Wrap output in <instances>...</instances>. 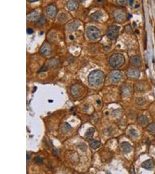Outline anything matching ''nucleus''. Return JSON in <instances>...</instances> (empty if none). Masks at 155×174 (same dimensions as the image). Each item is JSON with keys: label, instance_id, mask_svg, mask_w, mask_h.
<instances>
[{"label": "nucleus", "instance_id": "nucleus-1", "mask_svg": "<svg viewBox=\"0 0 155 174\" xmlns=\"http://www.w3.org/2000/svg\"><path fill=\"white\" fill-rule=\"evenodd\" d=\"M105 79L103 72L100 70H95L91 72L88 77V83L90 86L95 87L101 84Z\"/></svg>", "mask_w": 155, "mask_h": 174}, {"label": "nucleus", "instance_id": "nucleus-2", "mask_svg": "<svg viewBox=\"0 0 155 174\" xmlns=\"http://www.w3.org/2000/svg\"><path fill=\"white\" fill-rule=\"evenodd\" d=\"M125 63L124 55L120 53H116L112 55L109 59V63L113 68H119L122 66Z\"/></svg>", "mask_w": 155, "mask_h": 174}, {"label": "nucleus", "instance_id": "nucleus-3", "mask_svg": "<svg viewBox=\"0 0 155 174\" xmlns=\"http://www.w3.org/2000/svg\"><path fill=\"white\" fill-rule=\"evenodd\" d=\"M87 37L92 40L95 41L101 37V34L100 30L94 26H89L87 28L86 31Z\"/></svg>", "mask_w": 155, "mask_h": 174}, {"label": "nucleus", "instance_id": "nucleus-4", "mask_svg": "<svg viewBox=\"0 0 155 174\" xmlns=\"http://www.w3.org/2000/svg\"><path fill=\"white\" fill-rule=\"evenodd\" d=\"M120 27L116 25H112L108 29L106 35L108 37L112 40H116L119 35Z\"/></svg>", "mask_w": 155, "mask_h": 174}, {"label": "nucleus", "instance_id": "nucleus-5", "mask_svg": "<svg viewBox=\"0 0 155 174\" xmlns=\"http://www.w3.org/2000/svg\"><path fill=\"white\" fill-rule=\"evenodd\" d=\"M113 17L115 21L117 23H123L125 22L126 19V12L120 9H116L113 12Z\"/></svg>", "mask_w": 155, "mask_h": 174}, {"label": "nucleus", "instance_id": "nucleus-6", "mask_svg": "<svg viewBox=\"0 0 155 174\" xmlns=\"http://www.w3.org/2000/svg\"><path fill=\"white\" fill-rule=\"evenodd\" d=\"M123 78V74L118 70H113L109 74V80L113 83L119 82Z\"/></svg>", "mask_w": 155, "mask_h": 174}, {"label": "nucleus", "instance_id": "nucleus-7", "mask_svg": "<svg viewBox=\"0 0 155 174\" xmlns=\"http://www.w3.org/2000/svg\"><path fill=\"white\" fill-rule=\"evenodd\" d=\"M57 12V7L54 5H49L47 6L45 9V13L47 16L50 19H53L55 17Z\"/></svg>", "mask_w": 155, "mask_h": 174}, {"label": "nucleus", "instance_id": "nucleus-8", "mask_svg": "<svg viewBox=\"0 0 155 174\" xmlns=\"http://www.w3.org/2000/svg\"><path fill=\"white\" fill-rule=\"evenodd\" d=\"M126 75L131 79H138L140 76V72L136 68H130L127 70Z\"/></svg>", "mask_w": 155, "mask_h": 174}, {"label": "nucleus", "instance_id": "nucleus-9", "mask_svg": "<svg viewBox=\"0 0 155 174\" xmlns=\"http://www.w3.org/2000/svg\"><path fill=\"white\" fill-rule=\"evenodd\" d=\"M40 52L43 55H48L51 53V48L48 42L43 44L40 48Z\"/></svg>", "mask_w": 155, "mask_h": 174}, {"label": "nucleus", "instance_id": "nucleus-10", "mask_svg": "<svg viewBox=\"0 0 155 174\" xmlns=\"http://www.w3.org/2000/svg\"><path fill=\"white\" fill-rule=\"evenodd\" d=\"M130 63L135 67H140L142 65L141 59L138 56H133L130 58Z\"/></svg>", "mask_w": 155, "mask_h": 174}, {"label": "nucleus", "instance_id": "nucleus-11", "mask_svg": "<svg viewBox=\"0 0 155 174\" xmlns=\"http://www.w3.org/2000/svg\"><path fill=\"white\" fill-rule=\"evenodd\" d=\"M120 148L121 149L122 152L125 154L129 153L132 150V146L130 145L129 143L126 142H124L121 143Z\"/></svg>", "mask_w": 155, "mask_h": 174}, {"label": "nucleus", "instance_id": "nucleus-12", "mask_svg": "<svg viewBox=\"0 0 155 174\" xmlns=\"http://www.w3.org/2000/svg\"><path fill=\"white\" fill-rule=\"evenodd\" d=\"M141 166L143 168L148 170H151L154 168V161L152 159L144 161L142 164Z\"/></svg>", "mask_w": 155, "mask_h": 174}, {"label": "nucleus", "instance_id": "nucleus-13", "mask_svg": "<svg viewBox=\"0 0 155 174\" xmlns=\"http://www.w3.org/2000/svg\"><path fill=\"white\" fill-rule=\"evenodd\" d=\"M66 6L68 9L71 11H75L78 8L77 2L73 0H69L66 3Z\"/></svg>", "mask_w": 155, "mask_h": 174}, {"label": "nucleus", "instance_id": "nucleus-14", "mask_svg": "<svg viewBox=\"0 0 155 174\" xmlns=\"http://www.w3.org/2000/svg\"><path fill=\"white\" fill-rule=\"evenodd\" d=\"M102 16H103L102 12L99 10H97L93 12L92 14H91V15L89 16V18L92 21L96 22L101 19Z\"/></svg>", "mask_w": 155, "mask_h": 174}, {"label": "nucleus", "instance_id": "nucleus-15", "mask_svg": "<svg viewBox=\"0 0 155 174\" xmlns=\"http://www.w3.org/2000/svg\"><path fill=\"white\" fill-rule=\"evenodd\" d=\"M81 88L78 84H74L71 87V93L73 96H78L81 93Z\"/></svg>", "mask_w": 155, "mask_h": 174}, {"label": "nucleus", "instance_id": "nucleus-16", "mask_svg": "<svg viewBox=\"0 0 155 174\" xmlns=\"http://www.w3.org/2000/svg\"><path fill=\"white\" fill-rule=\"evenodd\" d=\"M40 17V14L38 12L34 11L27 15V19L28 20H36Z\"/></svg>", "mask_w": 155, "mask_h": 174}, {"label": "nucleus", "instance_id": "nucleus-17", "mask_svg": "<svg viewBox=\"0 0 155 174\" xmlns=\"http://www.w3.org/2000/svg\"><path fill=\"white\" fill-rule=\"evenodd\" d=\"M138 122L141 125H147L148 123L149 120L146 116H141L138 118Z\"/></svg>", "mask_w": 155, "mask_h": 174}, {"label": "nucleus", "instance_id": "nucleus-18", "mask_svg": "<svg viewBox=\"0 0 155 174\" xmlns=\"http://www.w3.org/2000/svg\"><path fill=\"white\" fill-rule=\"evenodd\" d=\"M131 93V88L128 86H124L121 89V93L123 96H127Z\"/></svg>", "mask_w": 155, "mask_h": 174}, {"label": "nucleus", "instance_id": "nucleus-19", "mask_svg": "<svg viewBox=\"0 0 155 174\" xmlns=\"http://www.w3.org/2000/svg\"><path fill=\"white\" fill-rule=\"evenodd\" d=\"M94 132H95V129L94 128H89L86 131L85 134V136L88 139L91 138L93 136V135L94 134Z\"/></svg>", "mask_w": 155, "mask_h": 174}, {"label": "nucleus", "instance_id": "nucleus-20", "mask_svg": "<svg viewBox=\"0 0 155 174\" xmlns=\"http://www.w3.org/2000/svg\"><path fill=\"white\" fill-rule=\"evenodd\" d=\"M71 126L68 123H64L62 125L61 130L64 134L68 132L71 130Z\"/></svg>", "mask_w": 155, "mask_h": 174}, {"label": "nucleus", "instance_id": "nucleus-21", "mask_svg": "<svg viewBox=\"0 0 155 174\" xmlns=\"http://www.w3.org/2000/svg\"><path fill=\"white\" fill-rule=\"evenodd\" d=\"M101 143L99 141L94 140L90 143V146L92 149L95 150V149H97L98 148H99L101 146Z\"/></svg>", "mask_w": 155, "mask_h": 174}, {"label": "nucleus", "instance_id": "nucleus-22", "mask_svg": "<svg viewBox=\"0 0 155 174\" xmlns=\"http://www.w3.org/2000/svg\"><path fill=\"white\" fill-rule=\"evenodd\" d=\"M147 131L150 134L154 135L155 134V123L153 122L150 124L147 127Z\"/></svg>", "mask_w": 155, "mask_h": 174}, {"label": "nucleus", "instance_id": "nucleus-23", "mask_svg": "<svg viewBox=\"0 0 155 174\" xmlns=\"http://www.w3.org/2000/svg\"><path fill=\"white\" fill-rule=\"evenodd\" d=\"M145 102H146V99L144 97H138L136 99V103L139 105L144 104L145 103Z\"/></svg>", "mask_w": 155, "mask_h": 174}, {"label": "nucleus", "instance_id": "nucleus-24", "mask_svg": "<svg viewBox=\"0 0 155 174\" xmlns=\"http://www.w3.org/2000/svg\"><path fill=\"white\" fill-rule=\"evenodd\" d=\"M34 160V162L36 164H41L43 162V159L41 157H35Z\"/></svg>", "mask_w": 155, "mask_h": 174}, {"label": "nucleus", "instance_id": "nucleus-25", "mask_svg": "<svg viewBox=\"0 0 155 174\" xmlns=\"http://www.w3.org/2000/svg\"><path fill=\"white\" fill-rule=\"evenodd\" d=\"M136 89L138 90H140V91H141V90H143L144 89V86L142 84V83H139L136 86Z\"/></svg>", "mask_w": 155, "mask_h": 174}, {"label": "nucleus", "instance_id": "nucleus-26", "mask_svg": "<svg viewBox=\"0 0 155 174\" xmlns=\"http://www.w3.org/2000/svg\"><path fill=\"white\" fill-rule=\"evenodd\" d=\"M117 3L121 6H124L127 3V0H116Z\"/></svg>", "mask_w": 155, "mask_h": 174}, {"label": "nucleus", "instance_id": "nucleus-27", "mask_svg": "<svg viewBox=\"0 0 155 174\" xmlns=\"http://www.w3.org/2000/svg\"><path fill=\"white\" fill-rule=\"evenodd\" d=\"M130 135L133 137H136L137 136V132L135 129H131L130 131Z\"/></svg>", "mask_w": 155, "mask_h": 174}, {"label": "nucleus", "instance_id": "nucleus-28", "mask_svg": "<svg viewBox=\"0 0 155 174\" xmlns=\"http://www.w3.org/2000/svg\"><path fill=\"white\" fill-rule=\"evenodd\" d=\"M33 30L32 29L28 28L27 29V34H33Z\"/></svg>", "mask_w": 155, "mask_h": 174}, {"label": "nucleus", "instance_id": "nucleus-29", "mask_svg": "<svg viewBox=\"0 0 155 174\" xmlns=\"http://www.w3.org/2000/svg\"><path fill=\"white\" fill-rule=\"evenodd\" d=\"M87 0H76V1L78 2V3H84Z\"/></svg>", "mask_w": 155, "mask_h": 174}, {"label": "nucleus", "instance_id": "nucleus-30", "mask_svg": "<svg viewBox=\"0 0 155 174\" xmlns=\"http://www.w3.org/2000/svg\"><path fill=\"white\" fill-rule=\"evenodd\" d=\"M27 2H29L32 3V2H35L38 1L39 0H27Z\"/></svg>", "mask_w": 155, "mask_h": 174}, {"label": "nucleus", "instance_id": "nucleus-31", "mask_svg": "<svg viewBox=\"0 0 155 174\" xmlns=\"http://www.w3.org/2000/svg\"><path fill=\"white\" fill-rule=\"evenodd\" d=\"M129 2H130V5H132L133 3V2H134V0H129Z\"/></svg>", "mask_w": 155, "mask_h": 174}, {"label": "nucleus", "instance_id": "nucleus-32", "mask_svg": "<svg viewBox=\"0 0 155 174\" xmlns=\"http://www.w3.org/2000/svg\"><path fill=\"white\" fill-rule=\"evenodd\" d=\"M103 1H104V0H96V1L97 2H99V3H100V2H102Z\"/></svg>", "mask_w": 155, "mask_h": 174}, {"label": "nucleus", "instance_id": "nucleus-33", "mask_svg": "<svg viewBox=\"0 0 155 174\" xmlns=\"http://www.w3.org/2000/svg\"><path fill=\"white\" fill-rule=\"evenodd\" d=\"M29 157H29V155L27 153V160H29L30 159Z\"/></svg>", "mask_w": 155, "mask_h": 174}, {"label": "nucleus", "instance_id": "nucleus-34", "mask_svg": "<svg viewBox=\"0 0 155 174\" xmlns=\"http://www.w3.org/2000/svg\"><path fill=\"white\" fill-rule=\"evenodd\" d=\"M73 35H71V36L70 37V38H71V40H73L74 38H73Z\"/></svg>", "mask_w": 155, "mask_h": 174}]
</instances>
